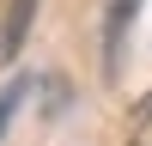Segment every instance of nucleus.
<instances>
[{
    "label": "nucleus",
    "instance_id": "obj_2",
    "mask_svg": "<svg viewBox=\"0 0 152 146\" xmlns=\"http://www.w3.org/2000/svg\"><path fill=\"white\" fill-rule=\"evenodd\" d=\"M37 6H43V0H6V12H0V61H12L24 49V36H31V24H37Z\"/></svg>",
    "mask_w": 152,
    "mask_h": 146
},
{
    "label": "nucleus",
    "instance_id": "obj_3",
    "mask_svg": "<svg viewBox=\"0 0 152 146\" xmlns=\"http://www.w3.org/2000/svg\"><path fill=\"white\" fill-rule=\"evenodd\" d=\"M24 97H31V79H6V85H0V140H6L12 116L24 110Z\"/></svg>",
    "mask_w": 152,
    "mask_h": 146
},
{
    "label": "nucleus",
    "instance_id": "obj_1",
    "mask_svg": "<svg viewBox=\"0 0 152 146\" xmlns=\"http://www.w3.org/2000/svg\"><path fill=\"white\" fill-rule=\"evenodd\" d=\"M146 0H110L104 6V73L110 79H122V55H128V31L134 18H140Z\"/></svg>",
    "mask_w": 152,
    "mask_h": 146
}]
</instances>
